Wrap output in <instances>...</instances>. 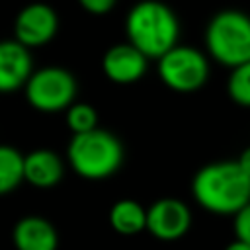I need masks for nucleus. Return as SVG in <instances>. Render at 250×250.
<instances>
[{
    "label": "nucleus",
    "instance_id": "obj_1",
    "mask_svg": "<svg viewBox=\"0 0 250 250\" xmlns=\"http://www.w3.org/2000/svg\"><path fill=\"white\" fill-rule=\"evenodd\" d=\"M191 193L199 207L213 215H236L250 203V178L236 160L205 164L191 180Z\"/></svg>",
    "mask_w": 250,
    "mask_h": 250
},
{
    "label": "nucleus",
    "instance_id": "obj_2",
    "mask_svg": "<svg viewBox=\"0 0 250 250\" xmlns=\"http://www.w3.org/2000/svg\"><path fill=\"white\" fill-rule=\"evenodd\" d=\"M125 33L146 59H160L178 45L180 23L174 10L160 0L137 2L125 18Z\"/></svg>",
    "mask_w": 250,
    "mask_h": 250
},
{
    "label": "nucleus",
    "instance_id": "obj_3",
    "mask_svg": "<svg viewBox=\"0 0 250 250\" xmlns=\"http://www.w3.org/2000/svg\"><path fill=\"white\" fill-rule=\"evenodd\" d=\"M123 156L125 150L121 141L113 133L100 127L88 133L72 135L66 148L70 168L80 178L92 182L113 176L121 168Z\"/></svg>",
    "mask_w": 250,
    "mask_h": 250
},
{
    "label": "nucleus",
    "instance_id": "obj_4",
    "mask_svg": "<svg viewBox=\"0 0 250 250\" xmlns=\"http://www.w3.org/2000/svg\"><path fill=\"white\" fill-rule=\"evenodd\" d=\"M207 53L225 66L250 61V16L238 10H223L211 18L205 29Z\"/></svg>",
    "mask_w": 250,
    "mask_h": 250
},
{
    "label": "nucleus",
    "instance_id": "obj_5",
    "mask_svg": "<svg viewBox=\"0 0 250 250\" xmlns=\"http://www.w3.org/2000/svg\"><path fill=\"white\" fill-rule=\"evenodd\" d=\"M27 104L43 113H57L74 104L78 84L70 70L62 66H43L33 70L25 84Z\"/></svg>",
    "mask_w": 250,
    "mask_h": 250
},
{
    "label": "nucleus",
    "instance_id": "obj_6",
    "mask_svg": "<svg viewBox=\"0 0 250 250\" xmlns=\"http://www.w3.org/2000/svg\"><path fill=\"white\" fill-rule=\"evenodd\" d=\"M158 76L166 88L189 94L205 86L209 78V61L195 47L176 45L158 59Z\"/></svg>",
    "mask_w": 250,
    "mask_h": 250
},
{
    "label": "nucleus",
    "instance_id": "obj_7",
    "mask_svg": "<svg viewBox=\"0 0 250 250\" xmlns=\"http://www.w3.org/2000/svg\"><path fill=\"white\" fill-rule=\"evenodd\" d=\"M59 16L53 6L45 2H33L23 6L14 21V39L23 47H43L57 35Z\"/></svg>",
    "mask_w": 250,
    "mask_h": 250
},
{
    "label": "nucleus",
    "instance_id": "obj_8",
    "mask_svg": "<svg viewBox=\"0 0 250 250\" xmlns=\"http://www.w3.org/2000/svg\"><path fill=\"white\" fill-rule=\"evenodd\" d=\"M191 227L189 207L176 197H162L146 209V230L164 242L182 238Z\"/></svg>",
    "mask_w": 250,
    "mask_h": 250
},
{
    "label": "nucleus",
    "instance_id": "obj_9",
    "mask_svg": "<svg viewBox=\"0 0 250 250\" xmlns=\"http://www.w3.org/2000/svg\"><path fill=\"white\" fill-rule=\"evenodd\" d=\"M148 66V59L127 43H117L109 47L102 57V70L107 80L115 84H133L145 76Z\"/></svg>",
    "mask_w": 250,
    "mask_h": 250
},
{
    "label": "nucleus",
    "instance_id": "obj_10",
    "mask_svg": "<svg viewBox=\"0 0 250 250\" xmlns=\"http://www.w3.org/2000/svg\"><path fill=\"white\" fill-rule=\"evenodd\" d=\"M33 74V59L29 49L16 39L0 41V94L25 88Z\"/></svg>",
    "mask_w": 250,
    "mask_h": 250
},
{
    "label": "nucleus",
    "instance_id": "obj_11",
    "mask_svg": "<svg viewBox=\"0 0 250 250\" xmlns=\"http://www.w3.org/2000/svg\"><path fill=\"white\" fill-rule=\"evenodd\" d=\"M12 242L16 250H57L59 234L51 221L27 215L14 225Z\"/></svg>",
    "mask_w": 250,
    "mask_h": 250
},
{
    "label": "nucleus",
    "instance_id": "obj_12",
    "mask_svg": "<svg viewBox=\"0 0 250 250\" xmlns=\"http://www.w3.org/2000/svg\"><path fill=\"white\" fill-rule=\"evenodd\" d=\"M64 176L61 156L49 148H35L23 156V182L33 188H53Z\"/></svg>",
    "mask_w": 250,
    "mask_h": 250
},
{
    "label": "nucleus",
    "instance_id": "obj_13",
    "mask_svg": "<svg viewBox=\"0 0 250 250\" xmlns=\"http://www.w3.org/2000/svg\"><path fill=\"white\" fill-rule=\"evenodd\" d=\"M109 225L123 236L146 230V209L135 199H119L109 209Z\"/></svg>",
    "mask_w": 250,
    "mask_h": 250
},
{
    "label": "nucleus",
    "instance_id": "obj_14",
    "mask_svg": "<svg viewBox=\"0 0 250 250\" xmlns=\"http://www.w3.org/2000/svg\"><path fill=\"white\" fill-rule=\"evenodd\" d=\"M23 182V154L10 145H0V195L14 191Z\"/></svg>",
    "mask_w": 250,
    "mask_h": 250
},
{
    "label": "nucleus",
    "instance_id": "obj_15",
    "mask_svg": "<svg viewBox=\"0 0 250 250\" xmlns=\"http://www.w3.org/2000/svg\"><path fill=\"white\" fill-rule=\"evenodd\" d=\"M227 94L236 105L250 107V61L230 68L227 80Z\"/></svg>",
    "mask_w": 250,
    "mask_h": 250
},
{
    "label": "nucleus",
    "instance_id": "obj_16",
    "mask_svg": "<svg viewBox=\"0 0 250 250\" xmlns=\"http://www.w3.org/2000/svg\"><path fill=\"white\" fill-rule=\"evenodd\" d=\"M66 127L72 131V135L94 131L98 129V111L90 104L74 102L66 109Z\"/></svg>",
    "mask_w": 250,
    "mask_h": 250
},
{
    "label": "nucleus",
    "instance_id": "obj_17",
    "mask_svg": "<svg viewBox=\"0 0 250 250\" xmlns=\"http://www.w3.org/2000/svg\"><path fill=\"white\" fill-rule=\"evenodd\" d=\"M234 236L236 240H242L250 244V203H246L236 215H234Z\"/></svg>",
    "mask_w": 250,
    "mask_h": 250
},
{
    "label": "nucleus",
    "instance_id": "obj_18",
    "mask_svg": "<svg viewBox=\"0 0 250 250\" xmlns=\"http://www.w3.org/2000/svg\"><path fill=\"white\" fill-rule=\"evenodd\" d=\"M117 0H78V4L88 12V14H94V16H104L107 12L113 10Z\"/></svg>",
    "mask_w": 250,
    "mask_h": 250
},
{
    "label": "nucleus",
    "instance_id": "obj_19",
    "mask_svg": "<svg viewBox=\"0 0 250 250\" xmlns=\"http://www.w3.org/2000/svg\"><path fill=\"white\" fill-rule=\"evenodd\" d=\"M236 164H238L240 170L250 178V146H246V148L240 152V156L236 158Z\"/></svg>",
    "mask_w": 250,
    "mask_h": 250
},
{
    "label": "nucleus",
    "instance_id": "obj_20",
    "mask_svg": "<svg viewBox=\"0 0 250 250\" xmlns=\"http://www.w3.org/2000/svg\"><path fill=\"white\" fill-rule=\"evenodd\" d=\"M225 250H250V244H246L242 240H232L230 244L225 246Z\"/></svg>",
    "mask_w": 250,
    "mask_h": 250
}]
</instances>
